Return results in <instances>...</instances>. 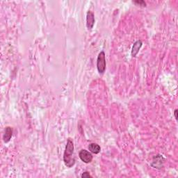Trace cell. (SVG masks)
<instances>
[{
	"label": "cell",
	"mask_w": 178,
	"mask_h": 178,
	"mask_svg": "<svg viewBox=\"0 0 178 178\" xmlns=\"http://www.w3.org/2000/svg\"><path fill=\"white\" fill-rule=\"evenodd\" d=\"M74 149L73 141L71 140V138H68L63 154V162L66 166L68 168L73 167L75 164V159L73 157Z\"/></svg>",
	"instance_id": "6da1fadb"
},
{
	"label": "cell",
	"mask_w": 178,
	"mask_h": 178,
	"mask_svg": "<svg viewBox=\"0 0 178 178\" xmlns=\"http://www.w3.org/2000/svg\"><path fill=\"white\" fill-rule=\"evenodd\" d=\"M134 3L136 4H138L139 6H146V4L144 1H135Z\"/></svg>",
	"instance_id": "30bf717a"
},
{
	"label": "cell",
	"mask_w": 178,
	"mask_h": 178,
	"mask_svg": "<svg viewBox=\"0 0 178 178\" xmlns=\"http://www.w3.org/2000/svg\"><path fill=\"white\" fill-rule=\"evenodd\" d=\"M142 45H143V43L141 40H138L137 41H136L135 43L133 45V47H132V56L133 57H135L137 56V54L138 53L139 50H140L141 47H142Z\"/></svg>",
	"instance_id": "52a82bcc"
},
{
	"label": "cell",
	"mask_w": 178,
	"mask_h": 178,
	"mask_svg": "<svg viewBox=\"0 0 178 178\" xmlns=\"http://www.w3.org/2000/svg\"><path fill=\"white\" fill-rule=\"evenodd\" d=\"M164 162V158L163 157L162 155L161 154H157V156L154 157L153 162L151 163V166H153L154 168L157 169H161L163 167Z\"/></svg>",
	"instance_id": "277c9868"
},
{
	"label": "cell",
	"mask_w": 178,
	"mask_h": 178,
	"mask_svg": "<svg viewBox=\"0 0 178 178\" xmlns=\"http://www.w3.org/2000/svg\"><path fill=\"white\" fill-rule=\"evenodd\" d=\"M13 136V129L11 127H6L5 128L4 133L3 134V141L5 143L10 141Z\"/></svg>",
	"instance_id": "8992f818"
},
{
	"label": "cell",
	"mask_w": 178,
	"mask_h": 178,
	"mask_svg": "<svg viewBox=\"0 0 178 178\" xmlns=\"http://www.w3.org/2000/svg\"><path fill=\"white\" fill-rule=\"evenodd\" d=\"M82 178H89V177H92V176L90 175L89 172L88 171H86V172H84L82 174V175H81Z\"/></svg>",
	"instance_id": "9c48e42d"
},
{
	"label": "cell",
	"mask_w": 178,
	"mask_h": 178,
	"mask_svg": "<svg viewBox=\"0 0 178 178\" xmlns=\"http://www.w3.org/2000/svg\"><path fill=\"white\" fill-rule=\"evenodd\" d=\"M177 109H175L174 111V114H175V117L176 120H177Z\"/></svg>",
	"instance_id": "8fae6325"
},
{
	"label": "cell",
	"mask_w": 178,
	"mask_h": 178,
	"mask_svg": "<svg viewBox=\"0 0 178 178\" xmlns=\"http://www.w3.org/2000/svg\"><path fill=\"white\" fill-rule=\"evenodd\" d=\"M106 59H105V53L104 51H101L99 53L97 59V68L100 74H103L105 72L106 70Z\"/></svg>",
	"instance_id": "7a4b0ae2"
},
{
	"label": "cell",
	"mask_w": 178,
	"mask_h": 178,
	"mask_svg": "<svg viewBox=\"0 0 178 178\" xmlns=\"http://www.w3.org/2000/svg\"><path fill=\"white\" fill-rule=\"evenodd\" d=\"M95 24V15L93 12L89 11L86 15V26L89 30H91Z\"/></svg>",
	"instance_id": "5b68a950"
},
{
	"label": "cell",
	"mask_w": 178,
	"mask_h": 178,
	"mask_svg": "<svg viewBox=\"0 0 178 178\" xmlns=\"http://www.w3.org/2000/svg\"><path fill=\"white\" fill-rule=\"evenodd\" d=\"M89 150L90 152H91L92 153L97 154L100 153V150H101V148H100V146L98 144L95 143H92L89 144Z\"/></svg>",
	"instance_id": "ba28073f"
},
{
	"label": "cell",
	"mask_w": 178,
	"mask_h": 178,
	"mask_svg": "<svg viewBox=\"0 0 178 178\" xmlns=\"http://www.w3.org/2000/svg\"><path fill=\"white\" fill-rule=\"evenodd\" d=\"M79 156L80 159L86 164H89L91 162L93 158L92 154L86 150H81L79 153Z\"/></svg>",
	"instance_id": "3957f363"
}]
</instances>
